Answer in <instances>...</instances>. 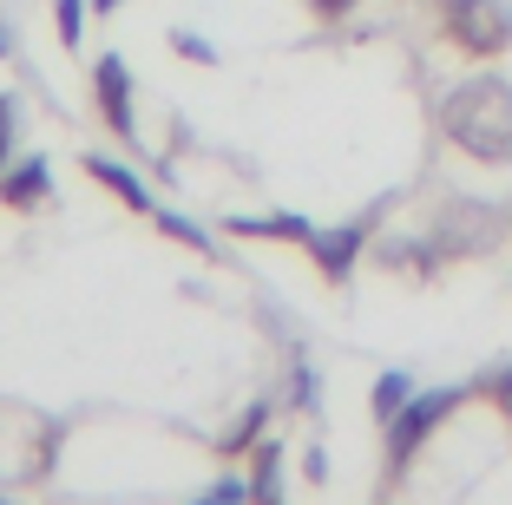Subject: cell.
I'll return each mask as SVG.
<instances>
[{"instance_id": "6da1fadb", "label": "cell", "mask_w": 512, "mask_h": 505, "mask_svg": "<svg viewBox=\"0 0 512 505\" xmlns=\"http://www.w3.org/2000/svg\"><path fill=\"white\" fill-rule=\"evenodd\" d=\"M440 138L473 164H512V86L499 73H473L440 99Z\"/></svg>"}, {"instance_id": "7a4b0ae2", "label": "cell", "mask_w": 512, "mask_h": 505, "mask_svg": "<svg viewBox=\"0 0 512 505\" xmlns=\"http://www.w3.org/2000/svg\"><path fill=\"white\" fill-rule=\"evenodd\" d=\"M467 401H473V387H421V394L381 427V433H388V440H381V453H388V486H407L414 460L447 433V420L460 414Z\"/></svg>"}, {"instance_id": "3957f363", "label": "cell", "mask_w": 512, "mask_h": 505, "mask_svg": "<svg viewBox=\"0 0 512 505\" xmlns=\"http://www.w3.org/2000/svg\"><path fill=\"white\" fill-rule=\"evenodd\" d=\"M440 27L473 66H493L512 53V7L506 0H440Z\"/></svg>"}, {"instance_id": "277c9868", "label": "cell", "mask_w": 512, "mask_h": 505, "mask_svg": "<svg viewBox=\"0 0 512 505\" xmlns=\"http://www.w3.org/2000/svg\"><path fill=\"white\" fill-rule=\"evenodd\" d=\"M421 230L434 237V250L447 256V263H467V256H486L499 237H506V210L473 204V197H453V204L440 210L434 223H421Z\"/></svg>"}, {"instance_id": "5b68a950", "label": "cell", "mask_w": 512, "mask_h": 505, "mask_svg": "<svg viewBox=\"0 0 512 505\" xmlns=\"http://www.w3.org/2000/svg\"><path fill=\"white\" fill-rule=\"evenodd\" d=\"M375 243V217H348V223H322L316 237L302 243L309 250V263H316L322 283H355V269H362V250Z\"/></svg>"}, {"instance_id": "8992f818", "label": "cell", "mask_w": 512, "mask_h": 505, "mask_svg": "<svg viewBox=\"0 0 512 505\" xmlns=\"http://www.w3.org/2000/svg\"><path fill=\"white\" fill-rule=\"evenodd\" d=\"M92 99H99V119L112 125V138L138 145V86H132L125 53H99L92 60Z\"/></svg>"}, {"instance_id": "52a82bcc", "label": "cell", "mask_w": 512, "mask_h": 505, "mask_svg": "<svg viewBox=\"0 0 512 505\" xmlns=\"http://www.w3.org/2000/svg\"><path fill=\"white\" fill-rule=\"evenodd\" d=\"M79 171H86V178L99 184V191H106L119 210H132V217H151V210H158L151 184L138 178V171H132L125 158H112V151H86V158H79Z\"/></svg>"}, {"instance_id": "ba28073f", "label": "cell", "mask_w": 512, "mask_h": 505, "mask_svg": "<svg viewBox=\"0 0 512 505\" xmlns=\"http://www.w3.org/2000/svg\"><path fill=\"white\" fill-rule=\"evenodd\" d=\"M0 204L20 210V217L53 204V158H46V151H20V158L0 171Z\"/></svg>"}, {"instance_id": "9c48e42d", "label": "cell", "mask_w": 512, "mask_h": 505, "mask_svg": "<svg viewBox=\"0 0 512 505\" xmlns=\"http://www.w3.org/2000/svg\"><path fill=\"white\" fill-rule=\"evenodd\" d=\"M217 230H224V237H243V243H296L302 250L322 223L302 217V210H256V217H224Z\"/></svg>"}, {"instance_id": "30bf717a", "label": "cell", "mask_w": 512, "mask_h": 505, "mask_svg": "<svg viewBox=\"0 0 512 505\" xmlns=\"http://www.w3.org/2000/svg\"><path fill=\"white\" fill-rule=\"evenodd\" d=\"M283 466H289V440L283 433H270V440H256L250 446V505H289V479H283Z\"/></svg>"}, {"instance_id": "8fae6325", "label": "cell", "mask_w": 512, "mask_h": 505, "mask_svg": "<svg viewBox=\"0 0 512 505\" xmlns=\"http://www.w3.org/2000/svg\"><path fill=\"white\" fill-rule=\"evenodd\" d=\"M263 433H270V401H250L237 420H230V427H217V433H211V446L224 453V460H237V453H250V446L263 440Z\"/></svg>"}, {"instance_id": "7c38bea8", "label": "cell", "mask_w": 512, "mask_h": 505, "mask_svg": "<svg viewBox=\"0 0 512 505\" xmlns=\"http://www.w3.org/2000/svg\"><path fill=\"white\" fill-rule=\"evenodd\" d=\"M151 230H158V237H171L178 250H191V256H217V237H211V230H204L197 217H184V210H171V204L151 210Z\"/></svg>"}, {"instance_id": "4fadbf2b", "label": "cell", "mask_w": 512, "mask_h": 505, "mask_svg": "<svg viewBox=\"0 0 512 505\" xmlns=\"http://www.w3.org/2000/svg\"><path fill=\"white\" fill-rule=\"evenodd\" d=\"M414 394H421V381H414L407 368H388V374H375V387H368V414H375V427H388V420L401 414V407L414 401Z\"/></svg>"}, {"instance_id": "5bb4252c", "label": "cell", "mask_w": 512, "mask_h": 505, "mask_svg": "<svg viewBox=\"0 0 512 505\" xmlns=\"http://www.w3.org/2000/svg\"><path fill=\"white\" fill-rule=\"evenodd\" d=\"M283 401L296 407V414H316L322 407V374H316V361H309V348H289V387H283Z\"/></svg>"}, {"instance_id": "9a60e30c", "label": "cell", "mask_w": 512, "mask_h": 505, "mask_svg": "<svg viewBox=\"0 0 512 505\" xmlns=\"http://www.w3.org/2000/svg\"><path fill=\"white\" fill-rule=\"evenodd\" d=\"M20 132H27V105L20 92H0V171L20 158Z\"/></svg>"}, {"instance_id": "2e32d148", "label": "cell", "mask_w": 512, "mask_h": 505, "mask_svg": "<svg viewBox=\"0 0 512 505\" xmlns=\"http://www.w3.org/2000/svg\"><path fill=\"white\" fill-rule=\"evenodd\" d=\"M86 20H92V0H53V33H60L66 53H79V40H86Z\"/></svg>"}, {"instance_id": "e0dca14e", "label": "cell", "mask_w": 512, "mask_h": 505, "mask_svg": "<svg viewBox=\"0 0 512 505\" xmlns=\"http://www.w3.org/2000/svg\"><path fill=\"white\" fill-rule=\"evenodd\" d=\"M171 53L191 60V66H217V40H204V33H191V27H171Z\"/></svg>"}, {"instance_id": "ac0fdd59", "label": "cell", "mask_w": 512, "mask_h": 505, "mask_svg": "<svg viewBox=\"0 0 512 505\" xmlns=\"http://www.w3.org/2000/svg\"><path fill=\"white\" fill-rule=\"evenodd\" d=\"M309 7V20H322V27H342L348 14H362V0H302Z\"/></svg>"}, {"instance_id": "d6986e66", "label": "cell", "mask_w": 512, "mask_h": 505, "mask_svg": "<svg viewBox=\"0 0 512 505\" xmlns=\"http://www.w3.org/2000/svg\"><path fill=\"white\" fill-rule=\"evenodd\" d=\"M329 473H335V466H329V446L309 440V446H302V479H309V486H329Z\"/></svg>"}, {"instance_id": "ffe728a7", "label": "cell", "mask_w": 512, "mask_h": 505, "mask_svg": "<svg viewBox=\"0 0 512 505\" xmlns=\"http://www.w3.org/2000/svg\"><path fill=\"white\" fill-rule=\"evenodd\" d=\"M119 7H125V0H92V14H99V20H112Z\"/></svg>"}, {"instance_id": "44dd1931", "label": "cell", "mask_w": 512, "mask_h": 505, "mask_svg": "<svg viewBox=\"0 0 512 505\" xmlns=\"http://www.w3.org/2000/svg\"><path fill=\"white\" fill-rule=\"evenodd\" d=\"M7 46H14V40H7V27H0V60H7Z\"/></svg>"}, {"instance_id": "7402d4cb", "label": "cell", "mask_w": 512, "mask_h": 505, "mask_svg": "<svg viewBox=\"0 0 512 505\" xmlns=\"http://www.w3.org/2000/svg\"><path fill=\"white\" fill-rule=\"evenodd\" d=\"M0 505H14V492H0Z\"/></svg>"}]
</instances>
